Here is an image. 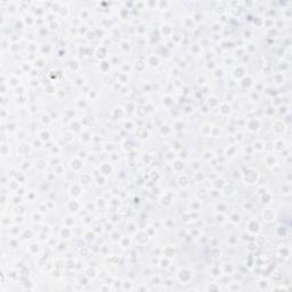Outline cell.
<instances>
[{"mask_svg": "<svg viewBox=\"0 0 292 292\" xmlns=\"http://www.w3.org/2000/svg\"><path fill=\"white\" fill-rule=\"evenodd\" d=\"M258 285H259L260 290H267L268 286H269V283H268L267 280H261L259 283H258Z\"/></svg>", "mask_w": 292, "mask_h": 292, "instance_id": "cell-1", "label": "cell"}, {"mask_svg": "<svg viewBox=\"0 0 292 292\" xmlns=\"http://www.w3.org/2000/svg\"><path fill=\"white\" fill-rule=\"evenodd\" d=\"M86 276L87 277H89V278H95L96 276H97V274H96V270L95 269H88L87 272H86Z\"/></svg>", "mask_w": 292, "mask_h": 292, "instance_id": "cell-2", "label": "cell"}, {"mask_svg": "<svg viewBox=\"0 0 292 292\" xmlns=\"http://www.w3.org/2000/svg\"><path fill=\"white\" fill-rule=\"evenodd\" d=\"M122 286H123V290H131L132 289V283L130 281H126L122 283Z\"/></svg>", "mask_w": 292, "mask_h": 292, "instance_id": "cell-3", "label": "cell"}, {"mask_svg": "<svg viewBox=\"0 0 292 292\" xmlns=\"http://www.w3.org/2000/svg\"><path fill=\"white\" fill-rule=\"evenodd\" d=\"M205 290H210V291H211V290H219V286L216 283H212L211 285L207 286V288H205Z\"/></svg>", "mask_w": 292, "mask_h": 292, "instance_id": "cell-4", "label": "cell"}, {"mask_svg": "<svg viewBox=\"0 0 292 292\" xmlns=\"http://www.w3.org/2000/svg\"><path fill=\"white\" fill-rule=\"evenodd\" d=\"M164 285H166V286H172V285H174V283H172L171 281H167L166 283H164Z\"/></svg>", "mask_w": 292, "mask_h": 292, "instance_id": "cell-5", "label": "cell"}, {"mask_svg": "<svg viewBox=\"0 0 292 292\" xmlns=\"http://www.w3.org/2000/svg\"><path fill=\"white\" fill-rule=\"evenodd\" d=\"M101 290H110V286H109V288H107V286H102Z\"/></svg>", "mask_w": 292, "mask_h": 292, "instance_id": "cell-6", "label": "cell"}]
</instances>
